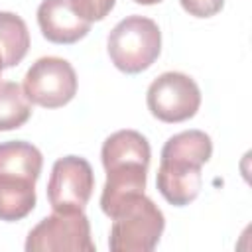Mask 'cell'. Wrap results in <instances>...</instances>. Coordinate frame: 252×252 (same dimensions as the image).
<instances>
[{"label":"cell","instance_id":"obj_13","mask_svg":"<svg viewBox=\"0 0 252 252\" xmlns=\"http://www.w3.org/2000/svg\"><path fill=\"white\" fill-rule=\"evenodd\" d=\"M30 49L26 22L14 12H0V59L4 69L18 65Z\"/></svg>","mask_w":252,"mask_h":252},{"label":"cell","instance_id":"obj_17","mask_svg":"<svg viewBox=\"0 0 252 252\" xmlns=\"http://www.w3.org/2000/svg\"><path fill=\"white\" fill-rule=\"evenodd\" d=\"M136 4H144V6H152V4H158V2H161V0H134Z\"/></svg>","mask_w":252,"mask_h":252},{"label":"cell","instance_id":"obj_14","mask_svg":"<svg viewBox=\"0 0 252 252\" xmlns=\"http://www.w3.org/2000/svg\"><path fill=\"white\" fill-rule=\"evenodd\" d=\"M32 116V102L14 81H0V132L24 126Z\"/></svg>","mask_w":252,"mask_h":252},{"label":"cell","instance_id":"obj_2","mask_svg":"<svg viewBox=\"0 0 252 252\" xmlns=\"http://www.w3.org/2000/svg\"><path fill=\"white\" fill-rule=\"evenodd\" d=\"M163 228V213L142 193L112 217L108 248L112 252H152Z\"/></svg>","mask_w":252,"mask_h":252},{"label":"cell","instance_id":"obj_15","mask_svg":"<svg viewBox=\"0 0 252 252\" xmlns=\"http://www.w3.org/2000/svg\"><path fill=\"white\" fill-rule=\"evenodd\" d=\"M183 10L195 18H211L219 14L224 6V0H179Z\"/></svg>","mask_w":252,"mask_h":252},{"label":"cell","instance_id":"obj_5","mask_svg":"<svg viewBox=\"0 0 252 252\" xmlns=\"http://www.w3.org/2000/svg\"><path fill=\"white\" fill-rule=\"evenodd\" d=\"M24 93L43 108L65 106L77 94V73L63 57H39L24 77Z\"/></svg>","mask_w":252,"mask_h":252},{"label":"cell","instance_id":"obj_3","mask_svg":"<svg viewBox=\"0 0 252 252\" xmlns=\"http://www.w3.org/2000/svg\"><path fill=\"white\" fill-rule=\"evenodd\" d=\"M28 252H94L91 222L83 211L57 213L41 219L26 238Z\"/></svg>","mask_w":252,"mask_h":252},{"label":"cell","instance_id":"obj_7","mask_svg":"<svg viewBox=\"0 0 252 252\" xmlns=\"http://www.w3.org/2000/svg\"><path fill=\"white\" fill-rule=\"evenodd\" d=\"M37 24L47 41L67 45L89 33L93 18L83 0H41Z\"/></svg>","mask_w":252,"mask_h":252},{"label":"cell","instance_id":"obj_16","mask_svg":"<svg viewBox=\"0 0 252 252\" xmlns=\"http://www.w3.org/2000/svg\"><path fill=\"white\" fill-rule=\"evenodd\" d=\"M83 2L91 12L93 22H98V20H104V16L114 8L116 0H83Z\"/></svg>","mask_w":252,"mask_h":252},{"label":"cell","instance_id":"obj_9","mask_svg":"<svg viewBox=\"0 0 252 252\" xmlns=\"http://www.w3.org/2000/svg\"><path fill=\"white\" fill-rule=\"evenodd\" d=\"M148 167L140 163L118 165L106 169V183L100 193V209L106 217H114L126 203L144 193Z\"/></svg>","mask_w":252,"mask_h":252},{"label":"cell","instance_id":"obj_1","mask_svg":"<svg viewBox=\"0 0 252 252\" xmlns=\"http://www.w3.org/2000/svg\"><path fill=\"white\" fill-rule=\"evenodd\" d=\"M106 49L116 69L136 75L159 57L161 32L158 24L146 16H126L108 33Z\"/></svg>","mask_w":252,"mask_h":252},{"label":"cell","instance_id":"obj_8","mask_svg":"<svg viewBox=\"0 0 252 252\" xmlns=\"http://www.w3.org/2000/svg\"><path fill=\"white\" fill-rule=\"evenodd\" d=\"M213 156L211 136L203 130H183L167 138L161 148L158 171L179 175H203L201 167Z\"/></svg>","mask_w":252,"mask_h":252},{"label":"cell","instance_id":"obj_6","mask_svg":"<svg viewBox=\"0 0 252 252\" xmlns=\"http://www.w3.org/2000/svg\"><path fill=\"white\" fill-rule=\"evenodd\" d=\"M94 189V173L91 163L79 156L59 158L47 181V201L57 213L85 211Z\"/></svg>","mask_w":252,"mask_h":252},{"label":"cell","instance_id":"obj_4","mask_svg":"<svg viewBox=\"0 0 252 252\" xmlns=\"http://www.w3.org/2000/svg\"><path fill=\"white\" fill-rule=\"evenodd\" d=\"M146 104L152 116L161 122H183L197 114L201 106V91L189 75L165 71L148 87Z\"/></svg>","mask_w":252,"mask_h":252},{"label":"cell","instance_id":"obj_12","mask_svg":"<svg viewBox=\"0 0 252 252\" xmlns=\"http://www.w3.org/2000/svg\"><path fill=\"white\" fill-rule=\"evenodd\" d=\"M43 165L41 152L24 140H12L0 144V175L24 177L37 181Z\"/></svg>","mask_w":252,"mask_h":252},{"label":"cell","instance_id":"obj_10","mask_svg":"<svg viewBox=\"0 0 252 252\" xmlns=\"http://www.w3.org/2000/svg\"><path fill=\"white\" fill-rule=\"evenodd\" d=\"M150 142L138 130H118L110 134L100 150V159L104 169H112L118 165L140 163L150 167Z\"/></svg>","mask_w":252,"mask_h":252},{"label":"cell","instance_id":"obj_18","mask_svg":"<svg viewBox=\"0 0 252 252\" xmlns=\"http://www.w3.org/2000/svg\"><path fill=\"white\" fill-rule=\"evenodd\" d=\"M2 69H4V65H2V59H0V75H2Z\"/></svg>","mask_w":252,"mask_h":252},{"label":"cell","instance_id":"obj_11","mask_svg":"<svg viewBox=\"0 0 252 252\" xmlns=\"http://www.w3.org/2000/svg\"><path fill=\"white\" fill-rule=\"evenodd\" d=\"M35 207V181L0 175V220L14 222L26 219Z\"/></svg>","mask_w":252,"mask_h":252}]
</instances>
